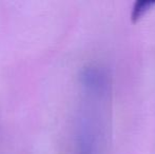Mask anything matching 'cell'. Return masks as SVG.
Instances as JSON below:
<instances>
[{
	"mask_svg": "<svg viewBox=\"0 0 155 154\" xmlns=\"http://www.w3.org/2000/svg\"><path fill=\"white\" fill-rule=\"evenodd\" d=\"M155 5V1H148V0H143V1H136L133 5L132 13H131V20L133 23H136L143 18V16L150 11V8Z\"/></svg>",
	"mask_w": 155,
	"mask_h": 154,
	"instance_id": "obj_1",
	"label": "cell"
}]
</instances>
